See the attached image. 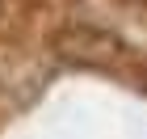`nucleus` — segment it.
<instances>
[{
	"instance_id": "nucleus-1",
	"label": "nucleus",
	"mask_w": 147,
	"mask_h": 139,
	"mask_svg": "<svg viewBox=\"0 0 147 139\" xmlns=\"http://www.w3.org/2000/svg\"><path fill=\"white\" fill-rule=\"evenodd\" d=\"M55 55L63 63H76V68H97V72H118L130 59V46L113 30H101V25H88V21H71L63 25L55 38Z\"/></svg>"
},
{
	"instance_id": "nucleus-2",
	"label": "nucleus",
	"mask_w": 147,
	"mask_h": 139,
	"mask_svg": "<svg viewBox=\"0 0 147 139\" xmlns=\"http://www.w3.org/2000/svg\"><path fill=\"white\" fill-rule=\"evenodd\" d=\"M135 80H139V89H147V59H143V63L135 68Z\"/></svg>"
},
{
	"instance_id": "nucleus-3",
	"label": "nucleus",
	"mask_w": 147,
	"mask_h": 139,
	"mask_svg": "<svg viewBox=\"0 0 147 139\" xmlns=\"http://www.w3.org/2000/svg\"><path fill=\"white\" fill-rule=\"evenodd\" d=\"M135 4H147V0H135Z\"/></svg>"
}]
</instances>
